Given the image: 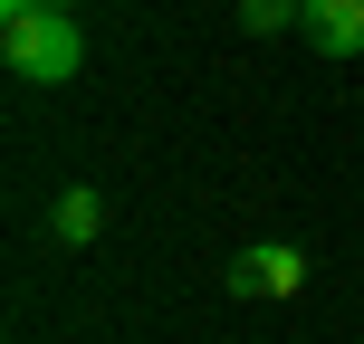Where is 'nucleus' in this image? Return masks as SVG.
I'll use <instances>...</instances> for the list:
<instances>
[{"label":"nucleus","mask_w":364,"mask_h":344,"mask_svg":"<svg viewBox=\"0 0 364 344\" xmlns=\"http://www.w3.org/2000/svg\"><path fill=\"white\" fill-rule=\"evenodd\" d=\"M0 57H10V77H29V87H68V77L87 67V38H77L68 10H19V19H0Z\"/></svg>","instance_id":"nucleus-1"},{"label":"nucleus","mask_w":364,"mask_h":344,"mask_svg":"<svg viewBox=\"0 0 364 344\" xmlns=\"http://www.w3.org/2000/svg\"><path fill=\"white\" fill-rule=\"evenodd\" d=\"M297 29L316 57H364V0H297Z\"/></svg>","instance_id":"nucleus-2"},{"label":"nucleus","mask_w":364,"mask_h":344,"mask_svg":"<svg viewBox=\"0 0 364 344\" xmlns=\"http://www.w3.org/2000/svg\"><path fill=\"white\" fill-rule=\"evenodd\" d=\"M230 287L240 296H297V287H307V258H297V249H240L230 258Z\"/></svg>","instance_id":"nucleus-3"},{"label":"nucleus","mask_w":364,"mask_h":344,"mask_svg":"<svg viewBox=\"0 0 364 344\" xmlns=\"http://www.w3.org/2000/svg\"><path fill=\"white\" fill-rule=\"evenodd\" d=\"M48 230H58V249H87L96 230H106V201L77 182V192H58V211H48Z\"/></svg>","instance_id":"nucleus-4"},{"label":"nucleus","mask_w":364,"mask_h":344,"mask_svg":"<svg viewBox=\"0 0 364 344\" xmlns=\"http://www.w3.org/2000/svg\"><path fill=\"white\" fill-rule=\"evenodd\" d=\"M297 0H240V29H288Z\"/></svg>","instance_id":"nucleus-5"},{"label":"nucleus","mask_w":364,"mask_h":344,"mask_svg":"<svg viewBox=\"0 0 364 344\" xmlns=\"http://www.w3.org/2000/svg\"><path fill=\"white\" fill-rule=\"evenodd\" d=\"M48 10H68V0H48Z\"/></svg>","instance_id":"nucleus-6"}]
</instances>
